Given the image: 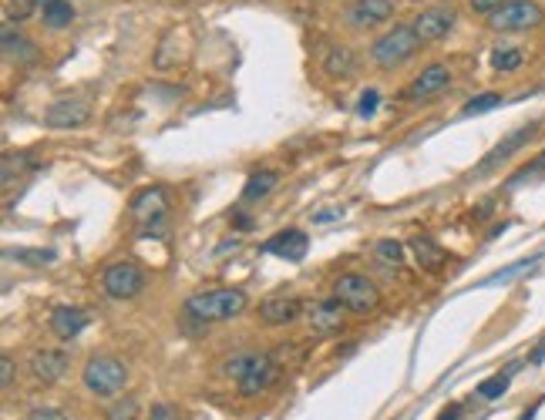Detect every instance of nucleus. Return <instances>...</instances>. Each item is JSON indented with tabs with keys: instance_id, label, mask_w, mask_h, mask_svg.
Segmentation results:
<instances>
[{
	"instance_id": "obj_20",
	"label": "nucleus",
	"mask_w": 545,
	"mask_h": 420,
	"mask_svg": "<svg viewBox=\"0 0 545 420\" xmlns=\"http://www.w3.org/2000/svg\"><path fill=\"white\" fill-rule=\"evenodd\" d=\"M323 71L330 77H354L357 75V58L350 48H343V44H333L323 58Z\"/></svg>"
},
{
	"instance_id": "obj_7",
	"label": "nucleus",
	"mask_w": 545,
	"mask_h": 420,
	"mask_svg": "<svg viewBox=\"0 0 545 420\" xmlns=\"http://www.w3.org/2000/svg\"><path fill=\"white\" fill-rule=\"evenodd\" d=\"M102 290L112 299H135L145 290V273L135 263H114V266L104 269Z\"/></svg>"
},
{
	"instance_id": "obj_5",
	"label": "nucleus",
	"mask_w": 545,
	"mask_h": 420,
	"mask_svg": "<svg viewBox=\"0 0 545 420\" xmlns=\"http://www.w3.org/2000/svg\"><path fill=\"white\" fill-rule=\"evenodd\" d=\"M132 216L141 226V236H162L165 216H168V195L165 189H145L132 199Z\"/></svg>"
},
{
	"instance_id": "obj_4",
	"label": "nucleus",
	"mask_w": 545,
	"mask_h": 420,
	"mask_svg": "<svg viewBox=\"0 0 545 420\" xmlns=\"http://www.w3.org/2000/svg\"><path fill=\"white\" fill-rule=\"evenodd\" d=\"M81 380L95 397H114L125 390L128 383V367L118 357H91Z\"/></svg>"
},
{
	"instance_id": "obj_37",
	"label": "nucleus",
	"mask_w": 545,
	"mask_h": 420,
	"mask_svg": "<svg viewBox=\"0 0 545 420\" xmlns=\"http://www.w3.org/2000/svg\"><path fill=\"white\" fill-rule=\"evenodd\" d=\"M0 383H4V390H11V383H14V360L11 357L0 360Z\"/></svg>"
},
{
	"instance_id": "obj_26",
	"label": "nucleus",
	"mask_w": 545,
	"mask_h": 420,
	"mask_svg": "<svg viewBox=\"0 0 545 420\" xmlns=\"http://www.w3.org/2000/svg\"><path fill=\"white\" fill-rule=\"evenodd\" d=\"M374 255H377V263H384V266H401L404 263V249H401V242L394 239H381L377 246H374Z\"/></svg>"
},
{
	"instance_id": "obj_40",
	"label": "nucleus",
	"mask_w": 545,
	"mask_h": 420,
	"mask_svg": "<svg viewBox=\"0 0 545 420\" xmlns=\"http://www.w3.org/2000/svg\"><path fill=\"white\" fill-rule=\"evenodd\" d=\"M535 414H539V404H532V407L525 410V414H522L519 420H535Z\"/></svg>"
},
{
	"instance_id": "obj_31",
	"label": "nucleus",
	"mask_w": 545,
	"mask_h": 420,
	"mask_svg": "<svg viewBox=\"0 0 545 420\" xmlns=\"http://www.w3.org/2000/svg\"><path fill=\"white\" fill-rule=\"evenodd\" d=\"M7 255H11V259H21V263H31V266H48V263H54V253H48V249H7Z\"/></svg>"
},
{
	"instance_id": "obj_12",
	"label": "nucleus",
	"mask_w": 545,
	"mask_h": 420,
	"mask_svg": "<svg viewBox=\"0 0 545 420\" xmlns=\"http://www.w3.org/2000/svg\"><path fill=\"white\" fill-rule=\"evenodd\" d=\"M451 85V71L444 67V64H431V67H424L411 85L404 88V98L407 102H424V98H434V94H441L444 88Z\"/></svg>"
},
{
	"instance_id": "obj_2",
	"label": "nucleus",
	"mask_w": 545,
	"mask_h": 420,
	"mask_svg": "<svg viewBox=\"0 0 545 420\" xmlns=\"http://www.w3.org/2000/svg\"><path fill=\"white\" fill-rule=\"evenodd\" d=\"M418 44L421 40H418V34H414V27L397 24L370 44V58H374V64H381V67L391 71V67H401L411 54L418 51Z\"/></svg>"
},
{
	"instance_id": "obj_27",
	"label": "nucleus",
	"mask_w": 545,
	"mask_h": 420,
	"mask_svg": "<svg viewBox=\"0 0 545 420\" xmlns=\"http://www.w3.org/2000/svg\"><path fill=\"white\" fill-rule=\"evenodd\" d=\"M498 104H502V94H498V91H485V94L471 98V102L461 108V115H465V118L485 115V112H492V108H498Z\"/></svg>"
},
{
	"instance_id": "obj_25",
	"label": "nucleus",
	"mask_w": 545,
	"mask_h": 420,
	"mask_svg": "<svg viewBox=\"0 0 545 420\" xmlns=\"http://www.w3.org/2000/svg\"><path fill=\"white\" fill-rule=\"evenodd\" d=\"M492 67L498 71V75L519 71V67H522V51H515V48H495V51H492Z\"/></svg>"
},
{
	"instance_id": "obj_3",
	"label": "nucleus",
	"mask_w": 545,
	"mask_h": 420,
	"mask_svg": "<svg viewBox=\"0 0 545 420\" xmlns=\"http://www.w3.org/2000/svg\"><path fill=\"white\" fill-rule=\"evenodd\" d=\"M333 296H337L350 313H357V317H370V313L381 306V293H377L374 280L360 276V273H343L341 280L333 282Z\"/></svg>"
},
{
	"instance_id": "obj_11",
	"label": "nucleus",
	"mask_w": 545,
	"mask_h": 420,
	"mask_svg": "<svg viewBox=\"0 0 545 420\" xmlns=\"http://www.w3.org/2000/svg\"><path fill=\"white\" fill-rule=\"evenodd\" d=\"M535 135H539V125H522V128H515L512 135H505V139H502V141H498V145H495L492 155L485 158L482 165L475 168V175H485V172H492V168H498V165H502V162H505V158H512V155L519 152L522 145H529V141H532Z\"/></svg>"
},
{
	"instance_id": "obj_16",
	"label": "nucleus",
	"mask_w": 545,
	"mask_h": 420,
	"mask_svg": "<svg viewBox=\"0 0 545 420\" xmlns=\"http://www.w3.org/2000/svg\"><path fill=\"white\" fill-rule=\"evenodd\" d=\"M343 313H347V306L333 296V299H323V303L310 306L306 319H310L313 333H337V330H343Z\"/></svg>"
},
{
	"instance_id": "obj_23",
	"label": "nucleus",
	"mask_w": 545,
	"mask_h": 420,
	"mask_svg": "<svg viewBox=\"0 0 545 420\" xmlns=\"http://www.w3.org/2000/svg\"><path fill=\"white\" fill-rule=\"evenodd\" d=\"M519 367H522V363H512V367H508L505 373H495V377L482 380V383H478V390H475V394L482 397V400H498V397H502V394L508 390V383H512V373H515Z\"/></svg>"
},
{
	"instance_id": "obj_6",
	"label": "nucleus",
	"mask_w": 545,
	"mask_h": 420,
	"mask_svg": "<svg viewBox=\"0 0 545 420\" xmlns=\"http://www.w3.org/2000/svg\"><path fill=\"white\" fill-rule=\"evenodd\" d=\"M545 21L542 7L535 0H512L505 7L488 13V27L492 31H532Z\"/></svg>"
},
{
	"instance_id": "obj_39",
	"label": "nucleus",
	"mask_w": 545,
	"mask_h": 420,
	"mask_svg": "<svg viewBox=\"0 0 545 420\" xmlns=\"http://www.w3.org/2000/svg\"><path fill=\"white\" fill-rule=\"evenodd\" d=\"M461 417V407L458 404H451V407H444L441 414H438V420H458Z\"/></svg>"
},
{
	"instance_id": "obj_17",
	"label": "nucleus",
	"mask_w": 545,
	"mask_h": 420,
	"mask_svg": "<svg viewBox=\"0 0 545 420\" xmlns=\"http://www.w3.org/2000/svg\"><path fill=\"white\" fill-rule=\"evenodd\" d=\"M68 367H71V360H68V353L64 350H38L34 357H31V370H34V377L44 383H54L61 380L64 373H68Z\"/></svg>"
},
{
	"instance_id": "obj_38",
	"label": "nucleus",
	"mask_w": 545,
	"mask_h": 420,
	"mask_svg": "<svg viewBox=\"0 0 545 420\" xmlns=\"http://www.w3.org/2000/svg\"><path fill=\"white\" fill-rule=\"evenodd\" d=\"M343 216V209L337 205V209H327V212H317L313 216V222H330V219H341Z\"/></svg>"
},
{
	"instance_id": "obj_36",
	"label": "nucleus",
	"mask_w": 545,
	"mask_h": 420,
	"mask_svg": "<svg viewBox=\"0 0 545 420\" xmlns=\"http://www.w3.org/2000/svg\"><path fill=\"white\" fill-rule=\"evenodd\" d=\"M505 4H512V0H471V11L478 13H495L498 7H505Z\"/></svg>"
},
{
	"instance_id": "obj_19",
	"label": "nucleus",
	"mask_w": 545,
	"mask_h": 420,
	"mask_svg": "<svg viewBox=\"0 0 545 420\" xmlns=\"http://www.w3.org/2000/svg\"><path fill=\"white\" fill-rule=\"evenodd\" d=\"M38 7H41V21L51 27V31H64V27H71V21H75L71 0H38Z\"/></svg>"
},
{
	"instance_id": "obj_34",
	"label": "nucleus",
	"mask_w": 545,
	"mask_h": 420,
	"mask_svg": "<svg viewBox=\"0 0 545 420\" xmlns=\"http://www.w3.org/2000/svg\"><path fill=\"white\" fill-rule=\"evenodd\" d=\"M27 420H68V414L58 407H34L27 414Z\"/></svg>"
},
{
	"instance_id": "obj_29",
	"label": "nucleus",
	"mask_w": 545,
	"mask_h": 420,
	"mask_svg": "<svg viewBox=\"0 0 545 420\" xmlns=\"http://www.w3.org/2000/svg\"><path fill=\"white\" fill-rule=\"evenodd\" d=\"M535 179H545V152L539 155V158H532L529 165H522L519 172L512 175L508 185H525V182H535Z\"/></svg>"
},
{
	"instance_id": "obj_33",
	"label": "nucleus",
	"mask_w": 545,
	"mask_h": 420,
	"mask_svg": "<svg viewBox=\"0 0 545 420\" xmlns=\"http://www.w3.org/2000/svg\"><path fill=\"white\" fill-rule=\"evenodd\" d=\"M377 104H381V94H377V91H364V94H360V104H357V112H360V118H370L374 112H377Z\"/></svg>"
},
{
	"instance_id": "obj_21",
	"label": "nucleus",
	"mask_w": 545,
	"mask_h": 420,
	"mask_svg": "<svg viewBox=\"0 0 545 420\" xmlns=\"http://www.w3.org/2000/svg\"><path fill=\"white\" fill-rule=\"evenodd\" d=\"M277 182H279V172H273V168L253 172L250 182H246V189H242V199H246V202H259V199H267L269 192L277 189Z\"/></svg>"
},
{
	"instance_id": "obj_28",
	"label": "nucleus",
	"mask_w": 545,
	"mask_h": 420,
	"mask_svg": "<svg viewBox=\"0 0 545 420\" xmlns=\"http://www.w3.org/2000/svg\"><path fill=\"white\" fill-rule=\"evenodd\" d=\"M535 263H539V255H532V259H522V263H515V266L498 269V273H492V276H488V280H482V286H498V282L515 280V276H522V273H525V269H532Z\"/></svg>"
},
{
	"instance_id": "obj_13",
	"label": "nucleus",
	"mask_w": 545,
	"mask_h": 420,
	"mask_svg": "<svg viewBox=\"0 0 545 420\" xmlns=\"http://www.w3.org/2000/svg\"><path fill=\"white\" fill-rule=\"evenodd\" d=\"M300 313H304L300 299H296V296H286V293L267 296V299L259 303V319H263L267 326H286V323H296Z\"/></svg>"
},
{
	"instance_id": "obj_14",
	"label": "nucleus",
	"mask_w": 545,
	"mask_h": 420,
	"mask_svg": "<svg viewBox=\"0 0 545 420\" xmlns=\"http://www.w3.org/2000/svg\"><path fill=\"white\" fill-rule=\"evenodd\" d=\"M306 249H310V239H306V232H300V229H283L269 242H263V253L279 255V259H290V263H300L306 255Z\"/></svg>"
},
{
	"instance_id": "obj_24",
	"label": "nucleus",
	"mask_w": 545,
	"mask_h": 420,
	"mask_svg": "<svg viewBox=\"0 0 545 420\" xmlns=\"http://www.w3.org/2000/svg\"><path fill=\"white\" fill-rule=\"evenodd\" d=\"M34 44L24 38V34H14V31H4V58L11 61H31L34 58Z\"/></svg>"
},
{
	"instance_id": "obj_18",
	"label": "nucleus",
	"mask_w": 545,
	"mask_h": 420,
	"mask_svg": "<svg viewBox=\"0 0 545 420\" xmlns=\"http://www.w3.org/2000/svg\"><path fill=\"white\" fill-rule=\"evenodd\" d=\"M85 326H88V313L77 309V306H61V309L51 313V330L54 336H61V340H75Z\"/></svg>"
},
{
	"instance_id": "obj_1",
	"label": "nucleus",
	"mask_w": 545,
	"mask_h": 420,
	"mask_svg": "<svg viewBox=\"0 0 545 420\" xmlns=\"http://www.w3.org/2000/svg\"><path fill=\"white\" fill-rule=\"evenodd\" d=\"M246 293L242 290H205L186 299V313L192 319H203V323H223V319L240 317L246 309Z\"/></svg>"
},
{
	"instance_id": "obj_35",
	"label": "nucleus",
	"mask_w": 545,
	"mask_h": 420,
	"mask_svg": "<svg viewBox=\"0 0 545 420\" xmlns=\"http://www.w3.org/2000/svg\"><path fill=\"white\" fill-rule=\"evenodd\" d=\"M149 420H178V407L176 404H168V400H162V404H155L152 407V417Z\"/></svg>"
},
{
	"instance_id": "obj_30",
	"label": "nucleus",
	"mask_w": 545,
	"mask_h": 420,
	"mask_svg": "<svg viewBox=\"0 0 545 420\" xmlns=\"http://www.w3.org/2000/svg\"><path fill=\"white\" fill-rule=\"evenodd\" d=\"M253 360H256V353H250V350H246V353H236V357H229L226 360V377H232V380L240 383L242 377H246V373H250V367H253Z\"/></svg>"
},
{
	"instance_id": "obj_22",
	"label": "nucleus",
	"mask_w": 545,
	"mask_h": 420,
	"mask_svg": "<svg viewBox=\"0 0 545 420\" xmlns=\"http://www.w3.org/2000/svg\"><path fill=\"white\" fill-rule=\"evenodd\" d=\"M411 249H414V255H418V266H424V269H441L444 266V249L438 246V242H431L428 236H414L411 239Z\"/></svg>"
},
{
	"instance_id": "obj_9",
	"label": "nucleus",
	"mask_w": 545,
	"mask_h": 420,
	"mask_svg": "<svg viewBox=\"0 0 545 420\" xmlns=\"http://www.w3.org/2000/svg\"><path fill=\"white\" fill-rule=\"evenodd\" d=\"M347 24L357 27V31H368V27H377L384 21H391L394 17V0H354L347 11Z\"/></svg>"
},
{
	"instance_id": "obj_32",
	"label": "nucleus",
	"mask_w": 545,
	"mask_h": 420,
	"mask_svg": "<svg viewBox=\"0 0 545 420\" xmlns=\"http://www.w3.org/2000/svg\"><path fill=\"white\" fill-rule=\"evenodd\" d=\"M108 420H135L139 417V404L128 397V400H118L114 407H108V414H104Z\"/></svg>"
},
{
	"instance_id": "obj_10",
	"label": "nucleus",
	"mask_w": 545,
	"mask_h": 420,
	"mask_svg": "<svg viewBox=\"0 0 545 420\" xmlns=\"http://www.w3.org/2000/svg\"><path fill=\"white\" fill-rule=\"evenodd\" d=\"M279 380V363L269 353H256L253 367L250 373L240 380V394L242 397H256V394H267L269 387Z\"/></svg>"
},
{
	"instance_id": "obj_15",
	"label": "nucleus",
	"mask_w": 545,
	"mask_h": 420,
	"mask_svg": "<svg viewBox=\"0 0 545 420\" xmlns=\"http://www.w3.org/2000/svg\"><path fill=\"white\" fill-rule=\"evenodd\" d=\"M411 27H414L418 40H441L444 34L455 27V11H441V7H434V11H421Z\"/></svg>"
},
{
	"instance_id": "obj_8",
	"label": "nucleus",
	"mask_w": 545,
	"mask_h": 420,
	"mask_svg": "<svg viewBox=\"0 0 545 420\" xmlns=\"http://www.w3.org/2000/svg\"><path fill=\"white\" fill-rule=\"evenodd\" d=\"M91 118V104L85 98H58V102L44 112V125L54 128V131H61V128H81L88 125Z\"/></svg>"
}]
</instances>
